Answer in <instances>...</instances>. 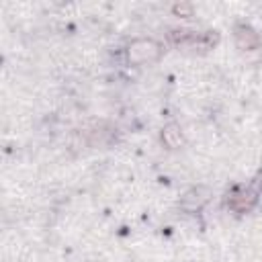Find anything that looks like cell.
Here are the masks:
<instances>
[{"mask_svg": "<svg viewBox=\"0 0 262 262\" xmlns=\"http://www.w3.org/2000/svg\"><path fill=\"white\" fill-rule=\"evenodd\" d=\"M162 139L168 147H178L182 143V133H180V127L178 125H166L164 131H162Z\"/></svg>", "mask_w": 262, "mask_h": 262, "instance_id": "4", "label": "cell"}, {"mask_svg": "<svg viewBox=\"0 0 262 262\" xmlns=\"http://www.w3.org/2000/svg\"><path fill=\"white\" fill-rule=\"evenodd\" d=\"M127 55H129V61L133 63H145L160 55V45L151 39H137L129 45Z\"/></svg>", "mask_w": 262, "mask_h": 262, "instance_id": "1", "label": "cell"}, {"mask_svg": "<svg viewBox=\"0 0 262 262\" xmlns=\"http://www.w3.org/2000/svg\"><path fill=\"white\" fill-rule=\"evenodd\" d=\"M256 205V196L254 192L246 190V188H237L229 194V207L235 211V213H246L250 211L252 207Z\"/></svg>", "mask_w": 262, "mask_h": 262, "instance_id": "2", "label": "cell"}, {"mask_svg": "<svg viewBox=\"0 0 262 262\" xmlns=\"http://www.w3.org/2000/svg\"><path fill=\"white\" fill-rule=\"evenodd\" d=\"M235 43L239 49H256L260 43V37L256 35V31H252L246 25H237L235 27Z\"/></svg>", "mask_w": 262, "mask_h": 262, "instance_id": "3", "label": "cell"}]
</instances>
